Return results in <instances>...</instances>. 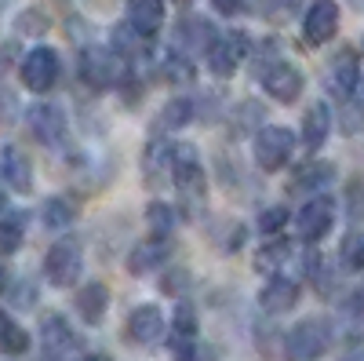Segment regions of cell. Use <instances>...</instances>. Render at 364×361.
I'll use <instances>...</instances> for the list:
<instances>
[{
  "label": "cell",
  "mask_w": 364,
  "mask_h": 361,
  "mask_svg": "<svg viewBox=\"0 0 364 361\" xmlns=\"http://www.w3.org/2000/svg\"><path fill=\"white\" fill-rule=\"evenodd\" d=\"M124 26L142 41H154L164 29V0H128Z\"/></svg>",
  "instance_id": "14"
},
{
  "label": "cell",
  "mask_w": 364,
  "mask_h": 361,
  "mask_svg": "<svg viewBox=\"0 0 364 361\" xmlns=\"http://www.w3.org/2000/svg\"><path fill=\"white\" fill-rule=\"evenodd\" d=\"M288 252H291L288 241H273V245H266V248L255 252V266H259V270H277V266H284Z\"/></svg>",
  "instance_id": "31"
},
{
  "label": "cell",
  "mask_w": 364,
  "mask_h": 361,
  "mask_svg": "<svg viewBox=\"0 0 364 361\" xmlns=\"http://www.w3.org/2000/svg\"><path fill=\"white\" fill-rule=\"evenodd\" d=\"M4 285H8V266L0 263V292H4Z\"/></svg>",
  "instance_id": "37"
},
{
  "label": "cell",
  "mask_w": 364,
  "mask_h": 361,
  "mask_svg": "<svg viewBox=\"0 0 364 361\" xmlns=\"http://www.w3.org/2000/svg\"><path fill=\"white\" fill-rule=\"evenodd\" d=\"M193 117H197V103L193 99H171V103H164V110L157 117V128L161 132H178V128H186Z\"/></svg>",
  "instance_id": "23"
},
{
  "label": "cell",
  "mask_w": 364,
  "mask_h": 361,
  "mask_svg": "<svg viewBox=\"0 0 364 361\" xmlns=\"http://www.w3.org/2000/svg\"><path fill=\"white\" fill-rule=\"evenodd\" d=\"M26 241V216L22 212H8L0 219V256H11L22 248Z\"/></svg>",
  "instance_id": "26"
},
{
  "label": "cell",
  "mask_w": 364,
  "mask_h": 361,
  "mask_svg": "<svg viewBox=\"0 0 364 361\" xmlns=\"http://www.w3.org/2000/svg\"><path fill=\"white\" fill-rule=\"evenodd\" d=\"M357 95H360V106H364V80L357 84Z\"/></svg>",
  "instance_id": "39"
},
{
  "label": "cell",
  "mask_w": 364,
  "mask_h": 361,
  "mask_svg": "<svg viewBox=\"0 0 364 361\" xmlns=\"http://www.w3.org/2000/svg\"><path fill=\"white\" fill-rule=\"evenodd\" d=\"M106 307H109V292H106L102 281H91V285L80 288V295H77V310H80V318H84L87 325H99L102 314H106Z\"/></svg>",
  "instance_id": "22"
},
{
  "label": "cell",
  "mask_w": 364,
  "mask_h": 361,
  "mask_svg": "<svg viewBox=\"0 0 364 361\" xmlns=\"http://www.w3.org/2000/svg\"><path fill=\"white\" fill-rule=\"evenodd\" d=\"M331 179H336V168H331L328 161H314V164H302L295 172L291 190H321V187L331 183Z\"/></svg>",
  "instance_id": "25"
},
{
  "label": "cell",
  "mask_w": 364,
  "mask_h": 361,
  "mask_svg": "<svg viewBox=\"0 0 364 361\" xmlns=\"http://www.w3.org/2000/svg\"><path fill=\"white\" fill-rule=\"evenodd\" d=\"M77 361H109V357H106V354H80Z\"/></svg>",
  "instance_id": "36"
},
{
  "label": "cell",
  "mask_w": 364,
  "mask_h": 361,
  "mask_svg": "<svg viewBox=\"0 0 364 361\" xmlns=\"http://www.w3.org/2000/svg\"><path fill=\"white\" fill-rule=\"evenodd\" d=\"M339 259H343L346 270H364V230H353V234L343 237Z\"/></svg>",
  "instance_id": "30"
},
{
  "label": "cell",
  "mask_w": 364,
  "mask_h": 361,
  "mask_svg": "<svg viewBox=\"0 0 364 361\" xmlns=\"http://www.w3.org/2000/svg\"><path fill=\"white\" fill-rule=\"evenodd\" d=\"M252 55V41L240 33V29H226V33H215V41L208 44L204 51V63L211 70V77H233L237 66L245 63V58Z\"/></svg>",
  "instance_id": "5"
},
{
  "label": "cell",
  "mask_w": 364,
  "mask_h": 361,
  "mask_svg": "<svg viewBox=\"0 0 364 361\" xmlns=\"http://www.w3.org/2000/svg\"><path fill=\"white\" fill-rule=\"evenodd\" d=\"M215 41V29L208 26V19H182L175 26V37H171V51L193 58L197 51H208V44Z\"/></svg>",
  "instance_id": "17"
},
{
  "label": "cell",
  "mask_w": 364,
  "mask_h": 361,
  "mask_svg": "<svg viewBox=\"0 0 364 361\" xmlns=\"http://www.w3.org/2000/svg\"><path fill=\"white\" fill-rule=\"evenodd\" d=\"M168 259H171V237H146L128 252V274H135V278L154 274Z\"/></svg>",
  "instance_id": "15"
},
{
  "label": "cell",
  "mask_w": 364,
  "mask_h": 361,
  "mask_svg": "<svg viewBox=\"0 0 364 361\" xmlns=\"http://www.w3.org/2000/svg\"><path fill=\"white\" fill-rule=\"evenodd\" d=\"M295 303H299V281L288 274H273L259 292V307L266 314H288Z\"/></svg>",
  "instance_id": "18"
},
{
  "label": "cell",
  "mask_w": 364,
  "mask_h": 361,
  "mask_svg": "<svg viewBox=\"0 0 364 361\" xmlns=\"http://www.w3.org/2000/svg\"><path fill=\"white\" fill-rule=\"evenodd\" d=\"M245 4H248V0H211V8H215L219 15H240V11H245Z\"/></svg>",
  "instance_id": "35"
},
{
  "label": "cell",
  "mask_w": 364,
  "mask_h": 361,
  "mask_svg": "<svg viewBox=\"0 0 364 361\" xmlns=\"http://www.w3.org/2000/svg\"><path fill=\"white\" fill-rule=\"evenodd\" d=\"M0 183L18 190V194H29L33 190V161L26 157V150L18 146H0Z\"/></svg>",
  "instance_id": "13"
},
{
  "label": "cell",
  "mask_w": 364,
  "mask_h": 361,
  "mask_svg": "<svg viewBox=\"0 0 364 361\" xmlns=\"http://www.w3.org/2000/svg\"><path fill=\"white\" fill-rule=\"evenodd\" d=\"M328 347H331V325L321 318H306L284 336V361H317Z\"/></svg>",
  "instance_id": "4"
},
{
  "label": "cell",
  "mask_w": 364,
  "mask_h": 361,
  "mask_svg": "<svg viewBox=\"0 0 364 361\" xmlns=\"http://www.w3.org/2000/svg\"><path fill=\"white\" fill-rule=\"evenodd\" d=\"M178 216H175V208L164 204V201H154L149 204V212H146V226H149V237H171Z\"/></svg>",
  "instance_id": "29"
},
{
  "label": "cell",
  "mask_w": 364,
  "mask_h": 361,
  "mask_svg": "<svg viewBox=\"0 0 364 361\" xmlns=\"http://www.w3.org/2000/svg\"><path fill=\"white\" fill-rule=\"evenodd\" d=\"M164 333H168V321H164L161 307L146 303V307H135V310L128 314V340H132V343L149 347V343L164 340Z\"/></svg>",
  "instance_id": "16"
},
{
  "label": "cell",
  "mask_w": 364,
  "mask_h": 361,
  "mask_svg": "<svg viewBox=\"0 0 364 361\" xmlns=\"http://www.w3.org/2000/svg\"><path fill=\"white\" fill-rule=\"evenodd\" d=\"M336 33H339V4L336 0H314L306 8V19H302V37H306V44L321 48Z\"/></svg>",
  "instance_id": "12"
},
{
  "label": "cell",
  "mask_w": 364,
  "mask_h": 361,
  "mask_svg": "<svg viewBox=\"0 0 364 361\" xmlns=\"http://www.w3.org/2000/svg\"><path fill=\"white\" fill-rule=\"evenodd\" d=\"M41 343H44L48 357H55V361H77V357H80V340H77V333L70 328V321H66L63 314L44 318V325H41Z\"/></svg>",
  "instance_id": "11"
},
{
  "label": "cell",
  "mask_w": 364,
  "mask_h": 361,
  "mask_svg": "<svg viewBox=\"0 0 364 361\" xmlns=\"http://www.w3.org/2000/svg\"><path fill=\"white\" fill-rule=\"evenodd\" d=\"M284 226H288V208L284 204H273V208H266V212L259 216V230L266 237H277Z\"/></svg>",
  "instance_id": "32"
},
{
  "label": "cell",
  "mask_w": 364,
  "mask_h": 361,
  "mask_svg": "<svg viewBox=\"0 0 364 361\" xmlns=\"http://www.w3.org/2000/svg\"><path fill=\"white\" fill-rule=\"evenodd\" d=\"M328 132H331V110H328V103H314L306 110V117H302V142L310 150H321Z\"/></svg>",
  "instance_id": "21"
},
{
  "label": "cell",
  "mask_w": 364,
  "mask_h": 361,
  "mask_svg": "<svg viewBox=\"0 0 364 361\" xmlns=\"http://www.w3.org/2000/svg\"><path fill=\"white\" fill-rule=\"evenodd\" d=\"M41 219H44L48 230H66V226L77 219V208H73V201H66V197H51V201H44Z\"/></svg>",
  "instance_id": "28"
},
{
  "label": "cell",
  "mask_w": 364,
  "mask_h": 361,
  "mask_svg": "<svg viewBox=\"0 0 364 361\" xmlns=\"http://www.w3.org/2000/svg\"><path fill=\"white\" fill-rule=\"evenodd\" d=\"M171 4H193V0H171Z\"/></svg>",
  "instance_id": "40"
},
{
  "label": "cell",
  "mask_w": 364,
  "mask_h": 361,
  "mask_svg": "<svg viewBox=\"0 0 364 361\" xmlns=\"http://www.w3.org/2000/svg\"><path fill=\"white\" fill-rule=\"evenodd\" d=\"M175 361H219V357H215V347L193 340V343H182V347H178Z\"/></svg>",
  "instance_id": "33"
},
{
  "label": "cell",
  "mask_w": 364,
  "mask_h": 361,
  "mask_svg": "<svg viewBox=\"0 0 364 361\" xmlns=\"http://www.w3.org/2000/svg\"><path fill=\"white\" fill-rule=\"evenodd\" d=\"M80 270H84V252L73 237H63L55 241L44 256V278L55 285V288H70L80 281Z\"/></svg>",
  "instance_id": "7"
},
{
  "label": "cell",
  "mask_w": 364,
  "mask_h": 361,
  "mask_svg": "<svg viewBox=\"0 0 364 361\" xmlns=\"http://www.w3.org/2000/svg\"><path fill=\"white\" fill-rule=\"evenodd\" d=\"M255 73H259V84L262 92L273 99V103H295L302 95V73L288 63L284 55H277V41H266L255 48Z\"/></svg>",
  "instance_id": "1"
},
{
  "label": "cell",
  "mask_w": 364,
  "mask_h": 361,
  "mask_svg": "<svg viewBox=\"0 0 364 361\" xmlns=\"http://www.w3.org/2000/svg\"><path fill=\"white\" fill-rule=\"evenodd\" d=\"M11 303H15V307H22V310H29V307L37 303V288L29 285V281H18V285L11 288Z\"/></svg>",
  "instance_id": "34"
},
{
  "label": "cell",
  "mask_w": 364,
  "mask_h": 361,
  "mask_svg": "<svg viewBox=\"0 0 364 361\" xmlns=\"http://www.w3.org/2000/svg\"><path fill=\"white\" fill-rule=\"evenodd\" d=\"M357 84H360V70H357V55L346 48L339 51L336 58H331V66H328V88H331V95H339V99H350L357 92Z\"/></svg>",
  "instance_id": "19"
},
{
  "label": "cell",
  "mask_w": 364,
  "mask_h": 361,
  "mask_svg": "<svg viewBox=\"0 0 364 361\" xmlns=\"http://www.w3.org/2000/svg\"><path fill=\"white\" fill-rule=\"evenodd\" d=\"M171 183L178 187L182 201L186 204H200L204 201V164H200V154H197V146L190 142H178L171 150Z\"/></svg>",
  "instance_id": "3"
},
{
  "label": "cell",
  "mask_w": 364,
  "mask_h": 361,
  "mask_svg": "<svg viewBox=\"0 0 364 361\" xmlns=\"http://www.w3.org/2000/svg\"><path fill=\"white\" fill-rule=\"evenodd\" d=\"M295 154V132L281 128V125H266L255 135V164L262 172H281Z\"/></svg>",
  "instance_id": "8"
},
{
  "label": "cell",
  "mask_w": 364,
  "mask_h": 361,
  "mask_svg": "<svg viewBox=\"0 0 364 361\" xmlns=\"http://www.w3.org/2000/svg\"><path fill=\"white\" fill-rule=\"evenodd\" d=\"M58 73H63V63H58V51L48 48V44L29 48L26 58H22V66H18L22 84L29 88V92H37V95L51 92V88L58 84Z\"/></svg>",
  "instance_id": "6"
},
{
  "label": "cell",
  "mask_w": 364,
  "mask_h": 361,
  "mask_svg": "<svg viewBox=\"0 0 364 361\" xmlns=\"http://www.w3.org/2000/svg\"><path fill=\"white\" fill-rule=\"evenodd\" d=\"M26 125H29V132H33L37 142L58 146L66 139V110L55 106V103H37V106L26 110Z\"/></svg>",
  "instance_id": "10"
},
{
  "label": "cell",
  "mask_w": 364,
  "mask_h": 361,
  "mask_svg": "<svg viewBox=\"0 0 364 361\" xmlns=\"http://www.w3.org/2000/svg\"><path fill=\"white\" fill-rule=\"evenodd\" d=\"M29 350V333L8 314V310H0V354H26Z\"/></svg>",
  "instance_id": "24"
},
{
  "label": "cell",
  "mask_w": 364,
  "mask_h": 361,
  "mask_svg": "<svg viewBox=\"0 0 364 361\" xmlns=\"http://www.w3.org/2000/svg\"><path fill=\"white\" fill-rule=\"evenodd\" d=\"M331 223H336V201L324 197V194L310 197L306 204L299 208V216H295V230H299V237L306 241V245L321 241L331 230Z\"/></svg>",
  "instance_id": "9"
},
{
  "label": "cell",
  "mask_w": 364,
  "mask_h": 361,
  "mask_svg": "<svg viewBox=\"0 0 364 361\" xmlns=\"http://www.w3.org/2000/svg\"><path fill=\"white\" fill-rule=\"evenodd\" d=\"M168 333L178 340V343H193L197 340V310L193 303H178L171 321H168Z\"/></svg>",
  "instance_id": "27"
},
{
  "label": "cell",
  "mask_w": 364,
  "mask_h": 361,
  "mask_svg": "<svg viewBox=\"0 0 364 361\" xmlns=\"http://www.w3.org/2000/svg\"><path fill=\"white\" fill-rule=\"evenodd\" d=\"M77 70H80V80H84L87 88H95V92H106V88H113V84L124 80L128 63H124V55H117L113 48L91 44V48L80 51Z\"/></svg>",
  "instance_id": "2"
},
{
  "label": "cell",
  "mask_w": 364,
  "mask_h": 361,
  "mask_svg": "<svg viewBox=\"0 0 364 361\" xmlns=\"http://www.w3.org/2000/svg\"><path fill=\"white\" fill-rule=\"evenodd\" d=\"M4 208H8V197H4V190H0V212H4Z\"/></svg>",
  "instance_id": "38"
},
{
  "label": "cell",
  "mask_w": 364,
  "mask_h": 361,
  "mask_svg": "<svg viewBox=\"0 0 364 361\" xmlns=\"http://www.w3.org/2000/svg\"><path fill=\"white\" fill-rule=\"evenodd\" d=\"M171 142L164 139H154L146 146V154H142V168H146V179H149V187H161L168 183V175H171Z\"/></svg>",
  "instance_id": "20"
}]
</instances>
